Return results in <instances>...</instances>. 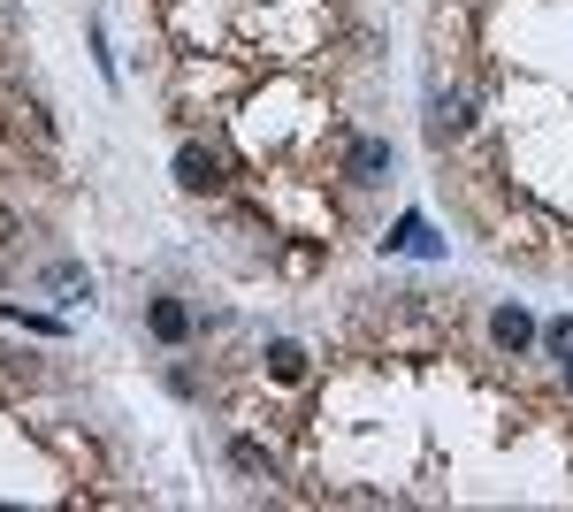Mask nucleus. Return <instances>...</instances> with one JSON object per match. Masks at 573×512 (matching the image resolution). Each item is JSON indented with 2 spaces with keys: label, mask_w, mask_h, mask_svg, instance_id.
I'll use <instances>...</instances> for the list:
<instances>
[{
  "label": "nucleus",
  "mask_w": 573,
  "mask_h": 512,
  "mask_svg": "<svg viewBox=\"0 0 573 512\" xmlns=\"http://www.w3.org/2000/svg\"><path fill=\"white\" fill-rule=\"evenodd\" d=\"M390 169H398V146H390V138H352V146H344V176H352L360 191L390 183Z\"/></svg>",
  "instance_id": "nucleus-1"
},
{
  "label": "nucleus",
  "mask_w": 573,
  "mask_h": 512,
  "mask_svg": "<svg viewBox=\"0 0 573 512\" xmlns=\"http://www.w3.org/2000/svg\"><path fill=\"white\" fill-rule=\"evenodd\" d=\"M176 183L184 191H222V154L214 146H176Z\"/></svg>",
  "instance_id": "nucleus-2"
},
{
  "label": "nucleus",
  "mask_w": 573,
  "mask_h": 512,
  "mask_svg": "<svg viewBox=\"0 0 573 512\" xmlns=\"http://www.w3.org/2000/svg\"><path fill=\"white\" fill-rule=\"evenodd\" d=\"M489 344L520 359V352L536 344V314H528V307H497V314H489Z\"/></svg>",
  "instance_id": "nucleus-3"
},
{
  "label": "nucleus",
  "mask_w": 573,
  "mask_h": 512,
  "mask_svg": "<svg viewBox=\"0 0 573 512\" xmlns=\"http://www.w3.org/2000/svg\"><path fill=\"white\" fill-rule=\"evenodd\" d=\"M466 123H474V100H466V92H436V108H429V138H436V146L459 138Z\"/></svg>",
  "instance_id": "nucleus-4"
},
{
  "label": "nucleus",
  "mask_w": 573,
  "mask_h": 512,
  "mask_svg": "<svg viewBox=\"0 0 573 512\" xmlns=\"http://www.w3.org/2000/svg\"><path fill=\"white\" fill-rule=\"evenodd\" d=\"M145 330L161 344H184L191 337V307H184V299H153V307H145Z\"/></svg>",
  "instance_id": "nucleus-5"
},
{
  "label": "nucleus",
  "mask_w": 573,
  "mask_h": 512,
  "mask_svg": "<svg viewBox=\"0 0 573 512\" xmlns=\"http://www.w3.org/2000/svg\"><path fill=\"white\" fill-rule=\"evenodd\" d=\"M383 245H390V253H421V260H436V253H443V245H436V230L421 222V214H406V222H398Z\"/></svg>",
  "instance_id": "nucleus-6"
},
{
  "label": "nucleus",
  "mask_w": 573,
  "mask_h": 512,
  "mask_svg": "<svg viewBox=\"0 0 573 512\" xmlns=\"http://www.w3.org/2000/svg\"><path fill=\"white\" fill-rule=\"evenodd\" d=\"M46 291H62V307H77V299H92V276L62 260V268H46Z\"/></svg>",
  "instance_id": "nucleus-7"
},
{
  "label": "nucleus",
  "mask_w": 573,
  "mask_h": 512,
  "mask_svg": "<svg viewBox=\"0 0 573 512\" xmlns=\"http://www.w3.org/2000/svg\"><path fill=\"white\" fill-rule=\"evenodd\" d=\"M268 375H276V382H306V352H298V344H268Z\"/></svg>",
  "instance_id": "nucleus-8"
},
{
  "label": "nucleus",
  "mask_w": 573,
  "mask_h": 512,
  "mask_svg": "<svg viewBox=\"0 0 573 512\" xmlns=\"http://www.w3.org/2000/svg\"><path fill=\"white\" fill-rule=\"evenodd\" d=\"M230 467H238V475H268V452H261V444H230Z\"/></svg>",
  "instance_id": "nucleus-9"
},
{
  "label": "nucleus",
  "mask_w": 573,
  "mask_h": 512,
  "mask_svg": "<svg viewBox=\"0 0 573 512\" xmlns=\"http://www.w3.org/2000/svg\"><path fill=\"white\" fill-rule=\"evenodd\" d=\"M8 322H15V330H38V337H62L54 314H23V307H8Z\"/></svg>",
  "instance_id": "nucleus-10"
},
{
  "label": "nucleus",
  "mask_w": 573,
  "mask_h": 512,
  "mask_svg": "<svg viewBox=\"0 0 573 512\" xmlns=\"http://www.w3.org/2000/svg\"><path fill=\"white\" fill-rule=\"evenodd\" d=\"M543 337H551V352H559V359H566V352H573V322H551V330H543Z\"/></svg>",
  "instance_id": "nucleus-11"
},
{
  "label": "nucleus",
  "mask_w": 573,
  "mask_h": 512,
  "mask_svg": "<svg viewBox=\"0 0 573 512\" xmlns=\"http://www.w3.org/2000/svg\"><path fill=\"white\" fill-rule=\"evenodd\" d=\"M8 237H15V214H0V245H8Z\"/></svg>",
  "instance_id": "nucleus-12"
},
{
  "label": "nucleus",
  "mask_w": 573,
  "mask_h": 512,
  "mask_svg": "<svg viewBox=\"0 0 573 512\" xmlns=\"http://www.w3.org/2000/svg\"><path fill=\"white\" fill-rule=\"evenodd\" d=\"M566 382H573V352H566Z\"/></svg>",
  "instance_id": "nucleus-13"
}]
</instances>
